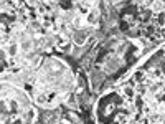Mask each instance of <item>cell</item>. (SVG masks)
Instances as JSON below:
<instances>
[{"label":"cell","instance_id":"cell-1","mask_svg":"<svg viewBox=\"0 0 165 124\" xmlns=\"http://www.w3.org/2000/svg\"><path fill=\"white\" fill-rule=\"evenodd\" d=\"M152 8H154L155 12H162L165 8V3L162 2V0H154V2H152Z\"/></svg>","mask_w":165,"mask_h":124}]
</instances>
